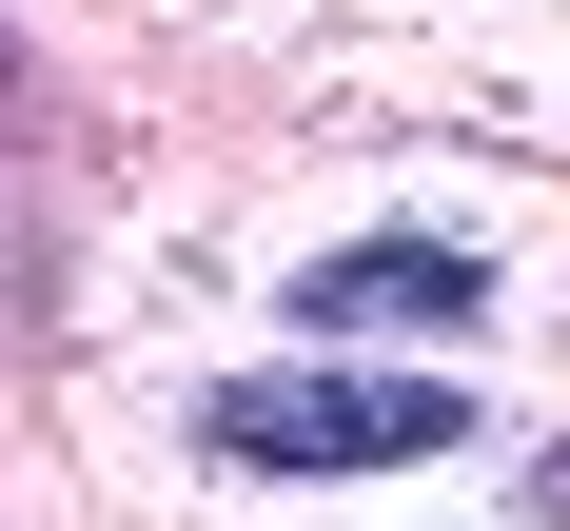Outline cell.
<instances>
[{
    "mask_svg": "<svg viewBox=\"0 0 570 531\" xmlns=\"http://www.w3.org/2000/svg\"><path fill=\"white\" fill-rule=\"evenodd\" d=\"M453 433H472L453 374H354V354H276V374H217L197 394V453L217 472H413Z\"/></svg>",
    "mask_w": 570,
    "mask_h": 531,
    "instance_id": "1",
    "label": "cell"
},
{
    "mask_svg": "<svg viewBox=\"0 0 570 531\" xmlns=\"http://www.w3.org/2000/svg\"><path fill=\"white\" fill-rule=\"evenodd\" d=\"M472 315H492V256H472V236H433V217L335 236V256L295 276V335H472Z\"/></svg>",
    "mask_w": 570,
    "mask_h": 531,
    "instance_id": "2",
    "label": "cell"
},
{
    "mask_svg": "<svg viewBox=\"0 0 570 531\" xmlns=\"http://www.w3.org/2000/svg\"><path fill=\"white\" fill-rule=\"evenodd\" d=\"M531 512H570V453H531Z\"/></svg>",
    "mask_w": 570,
    "mask_h": 531,
    "instance_id": "3",
    "label": "cell"
}]
</instances>
